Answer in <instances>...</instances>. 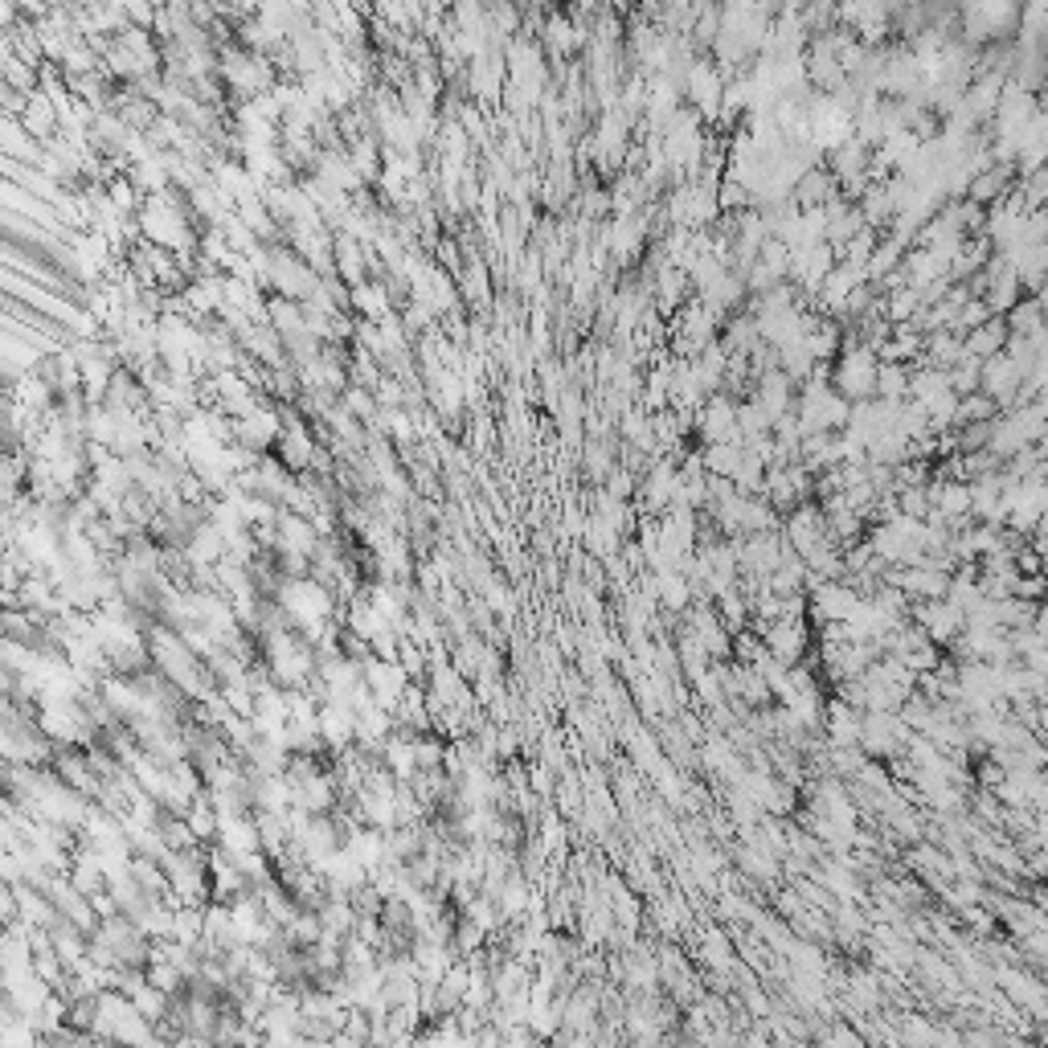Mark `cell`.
<instances>
[{
  "label": "cell",
  "mask_w": 1048,
  "mask_h": 1048,
  "mask_svg": "<svg viewBox=\"0 0 1048 1048\" xmlns=\"http://www.w3.org/2000/svg\"><path fill=\"white\" fill-rule=\"evenodd\" d=\"M909 725L897 717V713H877V709H864L860 713V741L856 746L868 754V758H893L905 750V741H909Z\"/></svg>",
  "instance_id": "cell-2"
},
{
  "label": "cell",
  "mask_w": 1048,
  "mask_h": 1048,
  "mask_svg": "<svg viewBox=\"0 0 1048 1048\" xmlns=\"http://www.w3.org/2000/svg\"><path fill=\"white\" fill-rule=\"evenodd\" d=\"M877 398L905 402L909 398V365L905 361H877Z\"/></svg>",
  "instance_id": "cell-10"
},
{
  "label": "cell",
  "mask_w": 1048,
  "mask_h": 1048,
  "mask_svg": "<svg viewBox=\"0 0 1048 1048\" xmlns=\"http://www.w3.org/2000/svg\"><path fill=\"white\" fill-rule=\"evenodd\" d=\"M610 496H615V500L635 496V475H627V471H619V467H610Z\"/></svg>",
  "instance_id": "cell-16"
},
{
  "label": "cell",
  "mask_w": 1048,
  "mask_h": 1048,
  "mask_svg": "<svg viewBox=\"0 0 1048 1048\" xmlns=\"http://www.w3.org/2000/svg\"><path fill=\"white\" fill-rule=\"evenodd\" d=\"M901 1040L930 1044V1040H938V1028H934V1024H926L922 1016H901Z\"/></svg>",
  "instance_id": "cell-15"
},
{
  "label": "cell",
  "mask_w": 1048,
  "mask_h": 1048,
  "mask_svg": "<svg viewBox=\"0 0 1048 1048\" xmlns=\"http://www.w3.org/2000/svg\"><path fill=\"white\" fill-rule=\"evenodd\" d=\"M692 430L705 443H741L737 439V402L725 398V393H709L692 414Z\"/></svg>",
  "instance_id": "cell-4"
},
{
  "label": "cell",
  "mask_w": 1048,
  "mask_h": 1048,
  "mask_svg": "<svg viewBox=\"0 0 1048 1048\" xmlns=\"http://www.w3.org/2000/svg\"><path fill=\"white\" fill-rule=\"evenodd\" d=\"M721 91H725V78H721V70H717L713 62H692V66H688L680 95L692 99V107H696V115H701V119H713V123H717V115H721Z\"/></svg>",
  "instance_id": "cell-5"
},
{
  "label": "cell",
  "mask_w": 1048,
  "mask_h": 1048,
  "mask_svg": "<svg viewBox=\"0 0 1048 1048\" xmlns=\"http://www.w3.org/2000/svg\"><path fill=\"white\" fill-rule=\"evenodd\" d=\"M1003 320H1008V332H1012V336H1032L1036 328H1044V320H1040V295L1016 299L1012 312L1003 316Z\"/></svg>",
  "instance_id": "cell-13"
},
{
  "label": "cell",
  "mask_w": 1048,
  "mask_h": 1048,
  "mask_svg": "<svg viewBox=\"0 0 1048 1048\" xmlns=\"http://www.w3.org/2000/svg\"><path fill=\"white\" fill-rule=\"evenodd\" d=\"M606 209H610L606 193H602V189H590V193H586V201H582V213H586V217H602Z\"/></svg>",
  "instance_id": "cell-17"
},
{
  "label": "cell",
  "mask_w": 1048,
  "mask_h": 1048,
  "mask_svg": "<svg viewBox=\"0 0 1048 1048\" xmlns=\"http://www.w3.org/2000/svg\"><path fill=\"white\" fill-rule=\"evenodd\" d=\"M909 623H917L930 643L946 647L958 631H963V610H958L950 598H913L909 602Z\"/></svg>",
  "instance_id": "cell-3"
},
{
  "label": "cell",
  "mask_w": 1048,
  "mask_h": 1048,
  "mask_svg": "<svg viewBox=\"0 0 1048 1048\" xmlns=\"http://www.w3.org/2000/svg\"><path fill=\"white\" fill-rule=\"evenodd\" d=\"M1016 185V164H987L983 172H975L971 177V185H967V193L963 197H971V201H979L983 209L987 205H995L1003 193H1008Z\"/></svg>",
  "instance_id": "cell-8"
},
{
  "label": "cell",
  "mask_w": 1048,
  "mask_h": 1048,
  "mask_svg": "<svg viewBox=\"0 0 1048 1048\" xmlns=\"http://www.w3.org/2000/svg\"><path fill=\"white\" fill-rule=\"evenodd\" d=\"M676 484H680V467L672 459H655L651 471L643 475V484H639L647 512H664L672 504V496H676Z\"/></svg>",
  "instance_id": "cell-6"
},
{
  "label": "cell",
  "mask_w": 1048,
  "mask_h": 1048,
  "mask_svg": "<svg viewBox=\"0 0 1048 1048\" xmlns=\"http://www.w3.org/2000/svg\"><path fill=\"white\" fill-rule=\"evenodd\" d=\"M737 463H741V443H705V451H701V467L709 475H729L733 479Z\"/></svg>",
  "instance_id": "cell-12"
},
{
  "label": "cell",
  "mask_w": 1048,
  "mask_h": 1048,
  "mask_svg": "<svg viewBox=\"0 0 1048 1048\" xmlns=\"http://www.w3.org/2000/svg\"><path fill=\"white\" fill-rule=\"evenodd\" d=\"M1008 320L1003 316H987L979 328H971L963 336V357H975V361H987L995 353H1003V344H1008Z\"/></svg>",
  "instance_id": "cell-9"
},
{
  "label": "cell",
  "mask_w": 1048,
  "mask_h": 1048,
  "mask_svg": "<svg viewBox=\"0 0 1048 1048\" xmlns=\"http://www.w3.org/2000/svg\"><path fill=\"white\" fill-rule=\"evenodd\" d=\"M827 385H832L840 398H848V402L877 398V353L864 348V344H844L836 353L832 373H827Z\"/></svg>",
  "instance_id": "cell-1"
},
{
  "label": "cell",
  "mask_w": 1048,
  "mask_h": 1048,
  "mask_svg": "<svg viewBox=\"0 0 1048 1048\" xmlns=\"http://www.w3.org/2000/svg\"><path fill=\"white\" fill-rule=\"evenodd\" d=\"M995 414H999V406L987 398L983 389H975V393H963V398H958V406H954V422H950V426L987 422V418H995Z\"/></svg>",
  "instance_id": "cell-11"
},
{
  "label": "cell",
  "mask_w": 1048,
  "mask_h": 1048,
  "mask_svg": "<svg viewBox=\"0 0 1048 1048\" xmlns=\"http://www.w3.org/2000/svg\"><path fill=\"white\" fill-rule=\"evenodd\" d=\"M823 1040H832V1044H860L864 1036L852 1032V1028H836V1032H823Z\"/></svg>",
  "instance_id": "cell-18"
},
{
  "label": "cell",
  "mask_w": 1048,
  "mask_h": 1048,
  "mask_svg": "<svg viewBox=\"0 0 1048 1048\" xmlns=\"http://www.w3.org/2000/svg\"><path fill=\"white\" fill-rule=\"evenodd\" d=\"M840 193V181L827 172V164H811L803 177L791 185V205L795 209H811V205H823Z\"/></svg>",
  "instance_id": "cell-7"
},
{
  "label": "cell",
  "mask_w": 1048,
  "mask_h": 1048,
  "mask_svg": "<svg viewBox=\"0 0 1048 1048\" xmlns=\"http://www.w3.org/2000/svg\"><path fill=\"white\" fill-rule=\"evenodd\" d=\"M893 504H897V512H905V516H917V520H926V512H930V496H926V484H913V488H897V492H893Z\"/></svg>",
  "instance_id": "cell-14"
}]
</instances>
